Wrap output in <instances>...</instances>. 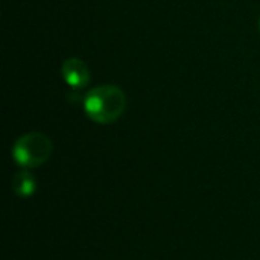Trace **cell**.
Masks as SVG:
<instances>
[{
	"instance_id": "obj_1",
	"label": "cell",
	"mask_w": 260,
	"mask_h": 260,
	"mask_svg": "<svg viewBox=\"0 0 260 260\" xmlns=\"http://www.w3.org/2000/svg\"><path fill=\"white\" fill-rule=\"evenodd\" d=\"M126 96L116 85H99L84 96V111L96 123H113L125 111Z\"/></svg>"
},
{
	"instance_id": "obj_2",
	"label": "cell",
	"mask_w": 260,
	"mask_h": 260,
	"mask_svg": "<svg viewBox=\"0 0 260 260\" xmlns=\"http://www.w3.org/2000/svg\"><path fill=\"white\" fill-rule=\"evenodd\" d=\"M52 154V142L41 133H27L18 137L12 146V157L23 169L44 165Z\"/></svg>"
},
{
	"instance_id": "obj_3",
	"label": "cell",
	"mask_w": 260,
	"mask_h": 260,
	"mask_svg": "<svg viewBox=\"0 0 260 260\" xmlns=\"http://www.w3.org/2000/svg\"><path fill=\"white\" fill-rule=\"evenodd\" d=\"M61 75L67 85L75 90H81L90 82V70L87 64L79 58H69L61 66Z\"/></svg>"
},
{
	"instance_id": "obj_4",
	"label": "cell",
	"mask_w": 260,
	"mask_h": 260,
	"mask_svg": "<svg viewBox=\"0 0 260 260\" xmlns=\"http://www.w3.org/2000/svg\"><path fill=\"white\" fill-rule=\"evenodd\" d=\"M11 187H12V190H14L15 195L26 198V197L34 195V192L37 189V181H35L34 175L27 169H23V171L17 172L12 177Z\"/></svg>"
},
{
	"instance_id": "obj_5",
	"label": "cell",
	"mask_w": 260,
	"mask_h": 260,
	"mask_svg": "<svg viewBox=\"0 0 260 260\" xmlns=\"http://www.w3.org/2000/svg\"><path fill=\"white\" fill-rule=\"evenodd\" d=\"M259 29H260V18H259Z\"/></svg>"
}]
</instances>
